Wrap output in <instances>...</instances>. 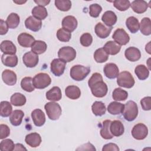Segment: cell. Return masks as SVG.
Instances as JSON below:
<instances>
[{
  "mask_svg": "<svg viewBox=\"0 0 151 151\" xmlns=\"http://www.w3.org/2000/svg\"><path fill=\"white\" fill-rule=\"evenodd\" d=\"M122 114L124 119L128 122H132L136 119L138 115V107L137 104L132 101H128L124 104Z\"/></svg>",
  "mask_w": 151,
  "mask_h": 151,
  "instance_id": "1",
  "label": "cell"
},
{
  "mask_svg": "<svg viewBox=\"0 0 151 151\" xmlns=\"http://www.w3.org/2000/svg\"><path fill=\"white\" fill-rule=\"evenodd\" d=\"M90 73L89 67H85L81 65H76L70 69V77L75 81L83 80Z\"/></svg>",
  "mask_w": 151,
  "mask_h": 151,
  "instance_id": "2",
  "label": "cell"
},
{
  "mask_svg": "<svg viewBox=\"0 0 151 151\" xmlns=\"http://www.w3.org/2000/svg\"><path fill=\"white\" fill-rule=\"evenodd\" d=\"M134 78L132 74L127 71L119 73L117 77V83L120 87L130 88L134 84Z\"/></svg>",
  "mask_w": 151,
  "mask_h": 151,
  "instance_id": "3",
  "label": "cell"
},
{
  "mask_svg": "<svg viewBox=\"0 0 151 151\" xmlns=\"http://www.w3.org/2000/svg\"><path fill=\"white\" fill-rule=\"evenodd\" d=\"M44 109L48 118L52 120H58L62 113V110L59 104L54 101L46 103Z\"/></svg>",
  "mask_w": 151,
  "mask_h": 151,
  "instance_id": "4",
  "label": "cell"
},
{
  "mask_svg": "<svg viewBox=\"0 0 151 151\" xmlns=\"http://www.w3.org/2000/svg\"><path fill=\"white\" fill-rule=\"evenodd\" d=\"M32 83L35 88L43 89L51 84V79L48 74L40 73L36 74L32 78Z\"/></svg>",
  "mask_w": 151,
  "mask_h": 151,
  "instance_id": "5",
  "label": "cell"
},
{
  "mask_svg": "<svg viewBox=\"0 0 151 151\" xmlns=\"http://www.w3.org/2000/svg\"><path fill=\"white\" fill-rule=\"evenodd\" d=\"M58 56L59 58L64 60L66 63H68L76 58V51L73 47L70 46L63 47L59 50Z\"/></svg>",
  "mask_w": 151,
  "mask_h": 151,
  "instance_id": "6",
  "label": "cell"
},
{
  "mask_svg": "<svg viewBox=\"0 0 151 151\" xmlns=\"http://www.w3.org/2000/svg\"><path fill=\"white\" fill-rule=\"evenodd\" d=\"M92 94L98 98L104 97L107 93L108 88L107 84L103 81H99L95 83L90 87Z\"/></svg>",
  "mask_w": 151,
  "mask_h": 151,
  "instance_id": "7",
  "label": "cell"
},
{
  "mask_svg": "<svg viewBox=\"0 0 151 151\" xmlns=\"http://www.w3.org/2000/svg\"><path fill=\"white\" fill-rule=\"evenodd\" d=\"M66 62L60 58L54 59L50 64L51 73L57 77L61 76L64 72Z\"/></svg>",
  "mask_w": 151,
  "mask_h": 151,
  "instance_id": "8",
  "label": "cell"
},
{
  "mask_svg": "<svg viewBox=\"0 0 151 151\" xmlns=\"http://www.w3.org/2000/svg\"><path fill=\"white\" fill-rule=\"evenodd\" d=\"M148 134V129L143 123H138L134 126L132 130V135L136 140H143Z\"/></svg>",
  "mask_w": 151,
  "mask_h": 151,
  "instance_id": "9",
  "label": "cell"
},
{
  "mask_svg": "<svg viewBox=\"0 0 151 151\" xmlns=\"http://www.w3.org/2000/svg\"><path fill=\"white\" fill-rule=\"evenodd\" d=\"M112 38L114 41L120 45L127 44L130 40V37L123 28H118L114 32Z\"/></svg>",
  "mask_w": 151,
  "mask_h": 151,
  "instance_id": "10",
  "label": "cell"
},
{
  "mask_svg": "<svg viewBox=\"0 0 151 151\" xmlns=\"http://www.w3.org/2000/svg\"><path fill=\"white\" fill-rule=\"evenodd\" d=\"M22 61L27 67L32 68L38 64L39 57L37 54L31 51L24 54L22 57Z\"/></svg>",
  "mask_w": 151,
  "mask_h": 151,
  "instance_id": "11",
  "label": "cell"
},
{
  "mask_svg": "<svg viewBox=\"0 0 151 151\" xmlns=\"http://www.w3.org/2000/svg\"><path fill=\"white\" fill-rule=\"evenodd\" d=\"M77 19L74 16L71 15L65 17L62 21L63 28L70 32L74 31L77 28Z\"/></svg>",
  "mask_w": 151,
  "mask_h": 151,
  "instance_id": "12",
  "label": "cell"
},
{
  "mask_svg": "<svg viewBox=\"0 0 151 151\" xmlns=\"http://www.w3.org/2000/svg\"><path fill=\"white\" fill-rule=\"evenodd\" d=\"M17 41L21 46L25 48H29L31 47L35 40L34 37L31 35L26 32H22L18 36Z\"/></svg>",
  "mask_w": 151,
  "mask_h": 151,
  "instance_id": "13",
  "label": "cell"
},
{
  "mask_svg": "<svg viewBox=\"0 0 151 151\" xmlns=\"http://www.w3.org/2000/svg\"><path fill=\"white\" fill-rule=\"evenodd\" d=\"M25 25L27 29L34 32H37L41 28L42 22L33 16H30L25 19Z\"/></svg>",
  "mask_w": 151,
  "mask_h": 151,
  "instance_id": "14",
  "label": "cell"
},
{
  "mask_svg": "<svg viewBox=\"0 0 151 151\" xmlns=\"http://www.w3.org/2000/svg\"><path fill=\"white\" fill-rule=\"evenodd\" d=\"M31 117L34 124L37 127L43 126L45 122V114L41 109L34 110L31 112Z\"/></svg>",
  "mask_w": 151,
  "mask_h": 151,
  "instance_id": "15",
  "label": "cell"
},
{
  "mask_svg": "<svg viewBox=\"0 0 151 151\" xmlns=\"http://www.w3.org/2000/svg\"><path fill=\"white\" fill-rule=\"evenodd\" d=\"M103 71L107 78L114 79L117 77L119 70L117 65L114 63H108L105 65Z\"/></svg>",
  "mask_w": 151,
  "mask_h": 151,
  "instance_id": "16",
  "label": "cell"
},
{
  "mask_svg": "<svg viewBox=\"0 0 151 151\" xmlns=\"http://www.w3.org/2000/svg\"><path fill=\"white\" fill-rule=\"evenodd\" d=\"M110 130L113 136L119 137L124 133V127L121 121L115 120L111 122L110 125Z\"/></svg>",
  "mask_w": 151,
  "mask_h": 151,
  "instance_id": "17",
  "label": "cell"
},
{
  "mask_svg": "<svg viewBox=\"0 0 151 151\" xmlns=\"http://www.w3.org/2000/svg\"><path fill=\"white\" fill-rule=\"evenodd\" d=\"M111 30L112 27H106L101 22L97 23L94 28L96 34L100 38H107L110 35Z\"/></svg>",
  "mask_w": 151,
  "mask_h": 151,
  "instance_id": "18",
  "label": "cell"
},
{
  "mask_svg": "<svg viewBox=\"0 0 151 151\" xmlns=\"http://www.w3.org/2000/svg\"><path fill=\"white\" fill-rule=\"evenodd\" d=\"M25 142L30 147H37L41 143V137L38 133H31L25 136Z\"/></svg>",
  "mask_w": 151,
  "mask_h": 151,
  "instance_id": "19",
  "label": "cell"
},
{
  "mask_svg": "<svg viewBox=\"0 0 151 151\" xmlns=\"http://www.w3.org/2000/svg\"><path fill=\"white\" fill-rule=\"evenodd\" d=\"M124 55L129 61L134 62L140 58L141 53L138 48L134 47H130L126 50Z\"/></svg>",
  "mask_w": 151,
  "mask_h": 151,
  "instance_id": "20",
  "label": "cell"
},
{
  "mask_svg": "<svg viewBox=\"0 0 151 151\" xmlns=\"http://www.w3.org/2000/svg\"><path fill=\"white\" fill-rule=\"evenodd\" d=\"M2 78L6 84L14 86L16 84L17 77L15 73L10 70H5L2 73Z\"/></svg>",
  "mask_w": 151,
  "mask_h": 151,
  "instance_id": "21",
  "label": "cell"
},
{
  "mask_svg": "<svg viewBox=\"0 0 151 151\" xmlns=\"http://www.w3.org/2000/svg\"><path fill=\"white\" fill-rule=\"evenodd\" d=\"M1 51L5 54L15 55L17 52V48L14 44L9 40L3 41L0 45Z\"/></svg>",
  "mask_w": 151,
  "mask_h": 151,
  "instance_id": "22",
  "label": "cell"
},
{
  "mask_svg": "<svg viewBox=\"0 0 151 151\" xmlns=\"http://www.w3.org/2000/svg\"><path fill=\"white\" fill-rule=\"evenodd\" d=\"M148 4L143 0H135L130 4L133 11L137 14H142L146 12L148 8Z\"/></svg>",
  "mask_w": 151,
  "mask_h": 151,
  "instance_id": "23",
  "label": "cell"
},
{
  "mask_svg": "<svg viewBox=\"0 0 151 151\" xmlns=\"http://www.w3.org/2000/svg\"><path fill=\"white\" fill-rule=\"evenodd\" d=\"M117 16L115 13L111 11H106L101 17V20L105 25L109 27H112L117 22Z\"/></svg>",
  "mask_w": 151,
  "mask_h": 151,
  "instance_id": "24",
  "label": "cell"
},
{
  "mask_svg": "<svg viewBox=\"0 0 151 151\" xmlns=\"http://www.w3.org/2000/svg\"><path fill=\"white\" fill-rule=\"evenodd\" d=\"M62 93L61 89L57 87L54 86L52 87L46 93V98L47 100L51 101H57L61 99Z\"/></svg>",
  "mask_w": 151,
  "mask_h": 151,
  "instance_id": "25",
  "label": "cell"
},
{
  "mask_svg": "<svg viewBox=\"0 0 151 151\" xmlns=\"http://www.w3.org/2000/svg\"><path fill=\"white\" fill-rule=\"evenodd\" d=\"M24 116V113L22 110H15L9 116V120L12 125L14 126H18L21 124Z\"/></svg>",
  "mask_w": 151,
  "mask_h": 151,
  "instance_id": "26",
  "label": "cell"
},
{
  "mask_svg": "<svg viewBox=\"0 0 151 151\" xmlns=\"http://www.w3.org/2000/svg\"><path fill=\"white\" fill-rule=\"evenodd\" d=\"M103 49L109 55H114L120 52L121 45L117 44L115 41H109L105 44Z\"/></svg>",
  "mask_w": 151,
  "mask_h": 151,
  "instance_id": "27",
  "label": "cell"
},
{
  "mask_svg": "<svg viewBox=\"0 0 151 151\" xmlns=\"http://www.w3.org/2000/svg\"><path fill=\"white\" fill-rule=\"evenodd\" d=\"M65 96L72 100L78 99L81 96V91L76 86H68L65 89Z\"/></svg>",
  "mask_w": 151,
  "mask_h": 151,
  "instance_id": "28",
  "label": "cell"
},
{
  "mask_svg": "<svg viewBox=\"0 0 151 151\" xmlns=\"http://www.w3.org/2000/svg\"><path fill=\"white\" fill-rule=\"evenodd\" d=\"M1 61L4 65L9 67H14L18 64V57L16 55L4 54L2 55Z\"/></svg>",
  "mask_w": 151,
  "mask_h": 151,
  "instance_id": "29",
  "label": "cell"
},
{
  "mask_svg": "<svg viewBox=\"0 0 151 151\" xmlns=\"http://www.w3.org/2000/svg\"><path fill=\"white\" fill-rule=\"evenodd\" d=\"M31 13L34 17L41 21L44 19L48 15L47 9L44 6L40 5H37L33 8Z\"/></svg>",
  "mask_w": 151,
  "mask_h": 151,
  "instance_id": "30",
  "label": "cell"
},
{
  "mask_svg": "<svg viewBox=\"0 0 151 151\" xmlns=\"http://www.w3.org/2000/svg\"><path fill=\"white\" fill-rule=\"evenodd\" d=\"M139 29L142 34L145 35H149L151 34V21L148 17L143 18L139 24Z\"/></svg>",
  "mask_w": 151,
  "mask_h": 151,
  "instance_id": "31",
  "label": "cell"
},
{
  "mask_svg": "<svg viewBox=\"0 0 151 151\" xmlns=\"http://www.w3.org/2000/svg\"><path fill=\"white\" fill-rule=\"evenodd\" d=\"M111 121L110 120H106L103 121L102 123V126L100 131L101 136L106 140L111 139L113 137V136L110 130V125Z\"/></svg>",
  "mask_w": 151,
  "mask_h": 151,
  "instance_id": "32",
  "label": "cell"
},
{
  "mask_svg": "<svg viewBox=\"0 0 151 151\" xmlns=\"http://www.w3.org/2000/svg\"><path fill=\"white\" fill-rule=\"evenodd\" d=\"M123 109V104L117 101H112L108 105L107 111L111 114L117 115L122 113Z\"/></svg>",
  "mask_w": 151,
  "mask_h": 151,
  "instance_id": "33",
  "label": "cell"
},
{
  "mask_svg": "<svg viewBox=\"0 0 151 151\" xmlns=\"http://www.w3.org/2000/svg\"><path fill=\"white\" fill-rule=\"evenodd\" d=\"M126 25L133 34L137 32L139 29V20L134 17H130L126 20Z\"/></svg>",
  "mask_w": 151,
  "mask_h": 151,
  "instance_id": "34",
  "label": "cell"
},
{
  "mask_svg": "<svg viewBox=\"0 0 151 151\" xmlns=\"http://www.w3.org/2000/svg\"><path fill=\"white\" fill-rule=\"evenodd\" d=\"M134 73L140 80H146L149 76V70L146 66L143 64L137 65L134 69Z\"/></svg>",
  "mask_w": 151,
  "mask_h": 151,
  "instance_id": "35",
  "label": "cell"
},
{
  "mask_svg": "<svg viewBox=\"0 0 151 151\" xmlns=\"http://www.w3.org/2000/svg\"><path fill=\"white\" fill-rule=\"evenodd\" d=\"M91 110L95 116H101L106 113V107L103 102L96 101L92 104Z\"/></svg>",
  "mask_w": 151,
  "mask_h": 151,
  "instance_id": "36",
  "label": "cell"
},
{
  "mask_svg": "<svg viewBox=\"0 0 151 151\" xmlns=\"http://www.w3.org/2000/svg\"><path fill=\"white\" fill-rule=\"evenodd\" d=\"M47 48V45L44 41L37 40L35 41L31 46V51L38 55L44 53L46 51Z\"/></svg>",
  "mask_w": 151,
  "mask_h": 151,
  "instance_id": "37",
  "label": "cell"
},
{
  "mask_svg": "<svg viewBox=\"0 0 151 151\" xmlns=\"http://www.w3.org/2000/svg\"><path fill=\"white\" fill-rule=\"evenodd\" d=\"M11 103L15 106H22L26 103L25 96L19 93H15L12 94L10 99Z\"/></svg>",
  "mask_w": 151,
  "mask_h": 151,
  "instance_id": "38",
  "label": "cell"
},
{
  "mask_svg": "<svg viewBox=\"0 0 151 151\" xmlns=\"http://www.w3.org/2000/svg\"><path fill=\"white\" fill-rule=\"evenodd\" d=\"M109 54L105 51L103 48L96 50L94 53V59L98 63H103L107 61Z\"/></svg>",
  "mask_w": 151,
  "mask_h": 151,
  "instance_id": "39",
  "label": "cell"
},
{
  "mask_svg": "<svg viewBox=\"0 0 151 151\" xmlns=\"http://www.w3.org/2000/svg\"><path fill=\"white\" fill-rule=\"evenodd\" d=\"M20 22V18L19 15L14 12H12L10 14L6 20V22L9 27V28L11 29H14L16 28Z\"/></svg>",
  "mask_w": 151,
  "mask_h": 151,
  "instance_id": "40",
  "label": "cell"
},
{
  "mask_svg": "<svg viewBox=\"0 0 151 151\" xmlns=\"http://www.w3.org/2000/svg\"><path fill=\"white\" fill-rule=\"evenodd\" d=\"M12 111L11 103L7 101H2L1 102L0 114L3 117H6L11 115Z\"/></svg>",
  "mask_w": 151,
  "mask_h": 151,
  "instance_id": "41",
  "label": "cell"
},
{
  "mask_svg": "<svg viewBox=\"0 0 151 151\" xmlns=\"http://www.w3.org/2000/svg\"><path fill=\"white\" fill-rule=\"evenodd\" d=\"M128 93L121 88H115L112 94L113 99L116 101H124L127 99Z\"/></svg>",
  "mask_w": 151,
  "mask_h": 151,
  "instance_id": "42",
  "label": "cell"
},
{
  "mask_svg": "<svg viewBox=\"0 0 151 151\" xmlns=\"http://www.w3.org/2000/svg\"><path fill=\"white\" fill-rule=\"evenodd\" d=\"M21 88L27 92H32L34 90L35 87L33 85L32 78L31 77H25L21 81Z\"/></svg>",
  "mask_w": 151,
  "mask_h": 151,
  "instance_id": "43",
  "label": "cell"
},
{
  "mask_svg": "<svg viewBox=\"0 0 151 151\" xmlns=\"http://www.w3.org/2000/svg\"><path fill=\"white\" fill-rule=\"evenodd\" d=\"M55 5L61 11H68L71 7V2L69 0H55Z\"/></svg>",
  "mask_w": 151,
  "mask_h": 151,
  "instance_id": "44",
  "label": "cell"
},
{
  "mask_svg": "<svg viewBox=\"0 0 151 151\" xmlns=\"http://www.w3.org/2000/svg\"><path fill=\"white\" fill-rule=\"evenodd\" d=\"M56 35L58 40L61 42H68L70 41L71 37V32L67 31L63 28L57 31Z\"/></svg>",
  "mask_w": 151,
  "mask_h": 151,
  "instance_id": "45",
  "label": "cell"
},
{
  "mask_svg": "<svg viewBox=\"0 0 151 151\" xmlns=\"http://www.w3.org/2000/svg\"><path fill=\"white\" fill-rule=\"evenodd\" d=\"M114 6L120 11H125L130 6V2L128 0H116L113 1Z\"/></svg>",
  "mask_w": 151,
  "mask_h": 151,
  "instance_id": "46",
  "label": "cell"
},
{
  "mask_svg": "<svg viewBox=\"0 0 151 151\" xmlns=\"http://www.w3.org/2000/svg\"><path fill=\"white\" fill-rule=\"evenodd\" d=\"M15 145L14 142L9 139L3 140L0 143V149L2 151H12L14 150Z\"/></svg>",
  "mask_w": 151,
  "mask_h": 151,
  "instance_id": "47",
  "label": "cell"
},
{
  "mask_svg": "<svg viewBox=\"0 0 151 151\" xmlns=\"http://www.w3.org/2000/svg\"><path fill=\"white\" fill-rule=\"evenodd\" d=\"M101 11V6L97 4H93L89 6V14L93 18L98 17Z\"/></svg>",
  "mask_w": 151,
  "mask_h": 151,
  "instance_id": "48",
  "label": "cell"
},
{
  "mask_svg": "<svg viewBox=\"0 0 151 151\" xmlns=\"http://www.w3.org/2000/svg\"><path fill=\"white\" fill-rule=\"evenodd\" d=\"M80 44L84 47H89L93 42V37L90 33H84L80 38Z\"/></svg>",
  "mask_w": 151,
  "mask_h": 151,
  "instance_id": "49",
  "label": "cell"
},
{
  "mask_svg": "<svg viewBox=\"0 0 151 151\" xmlns=\"http://www.w3.org/2000/svg\"><path fill=\"white\" fill-rule=\"evenodd\" d=\"M140 104L143 110L147 111L151 109V97H145L140 100Z\"/></svg>",
  "mask_w": 151,
  "mask_h": 151,
  "instance_id": "50",
  "label": "cell"
},
{
  "mask_svg": "<svg viewBox=\"0 0 151 151\" xmlns=\"http://www.w3.org/2000/svg\"><path fill=\"white\" fill-rule=\"evenodd\" d=\"M10 134V129L9 127L4 124L0 125V139H5Z\"/></svg>",
  "mask_w": 151,
  "mask_h": 151,
  "instance_id": "51",
  "label": "cell"
},
{
  "mask_svg": "<svg viewBox=\"0 0 151 151\" xmlns=\"http://www.w3.org/2000/svg\"><path fill=\"white\" fill-rule=\"evenodd\" d=\"M103 80V77L101 74L99 73H95L93 74L91 77L90 78L88 81V87H90L93 84H94L95 83Z\"/></svg>",
  "mask_w": 151,
  "mask_h": 151,
  "instance_id": "52",
  "label": "cell"
},
{
  "mask_svg": "<svg viewBox=\"0 0 151 151\" xmlns=\"http://www.w3.org/2000/svg\"><path fill=\"white\" fill-rule=\"evenodd\" d=\"M108 150L119 151V148L116 144L113 143H109L104 145L102 148V151H108Z\"/></svg>",
  "mask_w": 151,
  "mask_h": 151,
  "instance_id": "53",
  "label": "cell"
},
{
  "mask_svg": "<svg viewBox=\"0 0 151 151\" xmlns=\"http://www.w3.org/2000/svg\"><path fill=\"white\" fill-rule=\"evenodd\" d=\"M8 26L6 22L3 19H1L0 20V34L5 35L7 33L8 31Z\"/></svg>",
  "mask_w": 151,
  "mask_h": 151,
  "instance_id": "54",
  "label": "cell"
},
{
  "mask_svg": "<svg viewBox=\"0 0 151 151\" xmlns=\"http://www.w3.org/2000/svg\"><path fill=\"white\" fill-rule=\"evenodd\" d=\"M77 150H96L95 147H94V146L90 143H87L85 145L81 146V147H79L78 149H77Z\"/></svg>",
  "mask_w": 151,
  "mask_h": 151,
  "instance_id": "55",
  "label": "cell"
},
{
  "mask_svg": "<svg viewBox=\"0 0 151 151\" xmlns=\"http://www.w3.org/2000/svg\"><path fill=\"white\" fill-rule=\"evenodd\" d=\"M34 2L38 4L40 6H45L46 5H47L50 2V1H45V0H38V1H34Z\"/></svg>",
  "mask_w": 151,
  "mask_h": 151,
  "instance_id": "56",
  "label": "cell"
},
{
  "mask_svg": "<svg viewBox=\"0 0 151 151\" xmlns=\"http://www.w3.org/2000/svg\"><path fill=\"white\" fill-rule=\"evenodd\" d=\"M14 150H27V149L21 143H17L15 145Z\"/></svg>",
  "mask_w": 151,
  "mask_h": 151,
  "instance_id": "57",
  "label": "cell"
},
{
  "mask_svg": "<svg viewBox=\"0 0 151 151\" xmlns=\"http://www.w3.org/2000/svg\"><path fill=\"white\" fill-rule=\"evenodd\" d=\"M14 3H16L17 4H24L25 2H26V1H14Z\"/></svg>",
  "mask_w": 151,
  "mask_h": 151,
  "instance_id": "58",
  "label": "cell"
}]
</instances>
